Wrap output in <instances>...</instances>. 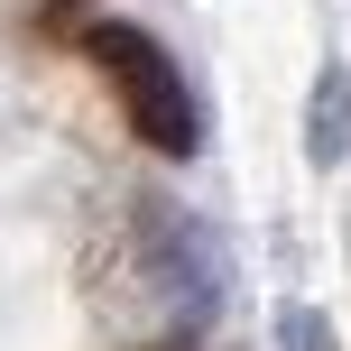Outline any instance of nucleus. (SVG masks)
<instances>
[{"instance_id":"1","label":"nucleus","mask_w":351,"mask_h":351,"mask_svg":"<svg viewBox=\"0 0 351 351\" xmlns=\"http://www.w3.org/2000/svg\"><path fill=\"white\" fill-rule=\"evenodd\" d=\"M84 47H93V65L111 74V93H121L130 130H139L158 158H194V148H204V111H194V93H185V74H176V56H167L148 28H130V19H93Z\"/></svg>"},{"instance_id":"2","label":"nucleus","mask_w":351,"mask_h":351,"mask_svg":"<svg viewBox=\"0 0 351 351\" xmlns=\"http://www.w3.org/2000/svg\"><path fill=\"white\" fill-rule=\"evenodd\" d=\"M148 231H158V250H148V268H158V287H167V305L185 324H204L213 305H222V268H213V241L185 222V213H167V204H148Z\"/></svg>"},{"instance_id":"3","label":"nucleus","mask_w":351,"mask_h":351,"mask_svg":"<svg viewBox=\"0 0 351 351\" xmlns=\"http://www.w3.org/2000/svg\"><path fill=\"white\" fill-rule=\"evenodd\" d=\"M305 158L315 167H342L351 158V74L324 65L315 74V111H305Z\"/></svg>"},{"instance_id":"4","label":"nucleus","mask_w":351,"mask_h":351,"mask_svg":"<svg viewBox=\"0 0 351 351\" xmlns=\"http://www.w3.org/2000/svg\"><path fill=\"white\" fill-rule=\"evenodd\" d=\"M278 351H333V324H324L315 305H287L278 315Z\"/></svg>"}]
</instances>
